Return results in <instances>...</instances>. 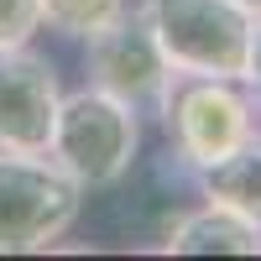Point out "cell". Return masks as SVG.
Instances as JSON below:
<instances>
[{
  "label": "cell",
  "mask_w": 261,
  "mask_h": 261,
  "mask_svg": "<svg viewBox=\"0 0 261 261\" xmlns=\"http://www.w3.org/2000/svg\"><path fill=\"white\" fill-rule=\"evenodd\" d=\"M193 183H199L204 199H214V204H225V209H235V214H246V220L261 225V125L230 151V157L199 167Z\"/></svg>",
  "instance_id": "cell-8"
},
{
  "label": "cell",
  "mask_w": 261,
  "mask_h": 261,
  "mask_svg": "<svg viewBox=\"0 0 261 261\" xmlns=\"http://www.w3.org/2000/svg\"><path fill=\"white\" fill-rule=\"evenodd\" d=\"M84 73L94 89L125 99L136 115H162V99L178 79V68L167 63V53L157 47V37L146 32L136 11H125L94 37H84Z\"/></svg>",
  "instance_id": "cell-5"
},
{
  "label": "cell",
  "mask_w": 261,
  "mask_h": 261,
  "mask_svg": "<svg viewBox=\"0 0 261 261\" xmlns=\"http://www.w3.org/2000/svg\"><path fill=\"white\" fill-rule=\"evenodd\" d=\"M162 130H167V157H178V167L199 172L209 162L230 157L251 130L261 125V110L241 79H193L178 73L162 99Z\"/></svg>",
  "instance_id": "cell-3"
},
{
  "label": "cell",
  "mask_w": 261,
  "mask_h": 261,
  "mask_svg": "<svg viewBox=\"0 0 261 261\" xmlns=\"http://www.w3.org/2000/svg\"><path fill=\"white\" fill-rule=\"evenodd\" d=\"M246 89L256 99V110H261V21H251V58H246Z\"/></svg>",
  "instance_id": "cell-11"
},
{
  "label": "cell",
  "mask_w": 261,
  "mask_h": 261,
  "mask_svg": "<svg viewBox=\"0 0 261 261\" xmlns=\"http://www.w3.org/2000/svg\"><path fill=\"white\" fill-rule=\"evenodd\" d=\"M84 188L47 151H0V256L53 251L73 230Z\"/></svg>",
  "instance_id": "cell-4"
},
{
  "label": "cell",
  "mask_w": 261,
  "mask_h": 261,
  "mask_svg": "<svg viewBox=\"0 0 261 261\" xmlns=\"http://www.w3.org/2000/svg\"><path fill=\"white\" fill-rule=\"evenodd\" d=\"M37 32H42V6L37 0H0V53L32 47Z\"/></svg>",
  "instance_id": "cell-10"
},
{
  "label": "cell",
  "mask_w": 261,
  "mask_h": 261,
  "mask_svg": "<svg viewBox=\"0 0 261 261\" xmlns=\"http://www.w3.org/2000/svg\"><path fill=\"white\" fill-rule=\"evenodd\" d=\"M37 6H42V27L47 32L84 42V37L105 32L110 21H120L130 11V0H37Z\"/></svg>",
  "instance_id": "cell-9"
},
{
  "label": "cell",
  "mask_w": 261,
  "mask_h": 261,
  "mask_svg": "<svg viewBox=\"0 0 261 261\" xmlns=\"http://www.w3.org/2000/svg\"><path fill=\"white\" fill-rule=\"evenodd\" d=\"M230 6H241V11L251 16V21H261V0H230Z\"/></svg>",
  "instance_id": "cell-12"
},
{
  "label": "cell",
  "mask_w": 261,
  "mask_h": 261,
  "mask_svg": "<svg viewBox=\"0 0 261 261\" xmlns=\"http://www.w3.org/2000/svg\"><path fill=\"white\" fill-rule=\"evenodd\" d=\"M146 32L178 73L193 79H246L251 16L230 0H136Z\"/></svg>",
  "instance_id": "cell-2"
},
{
  "label": "cell",
  "mask_w": 261,
  "mask_h": 261,
  "mask_svg": "<svg viewBox=\"0 0 261 261\" xmlns=\"http://www.w3.org/2000/svg\"><path fill=\"white\" fill-rule=\"evenodd\" d=\"M47 157L68 172L84 193L89 188H115L141 157V115L130 110L125 99L84 84V89L58 99Z\"/></svg>",
  "instance_id": "cell-1"
},
{
  "label": "cell",
  "mask_w": 261,
  "mask_h": 261,
  "mask_svg": "<svg viewBox=\"0 0 261 261\" xmlns=\"http://www.w3.org/2000/svg\"><path fill=\"white\" fill-rule=\"evenodd\" d=\"M157 246L172 256H261V225L204 199L199 209L172 214Z\"/></svg>",
  "instance_id": "cell-7"
},
{
  "label": "cell",
  "mask_w": 261,
  "mask_h": 261,
  "mask_svg": "<svg viewBox=\"0 0 261 261\" xmlns=\"http://www.w3.org/2000/svg\"><path fill=\"white\" fill-rule=\"evenodd\" d=\"M63 84L32 47L0 53V151H47Z\"/></svg>",
  "instance_id": "cell-6"
}]
</instances>
